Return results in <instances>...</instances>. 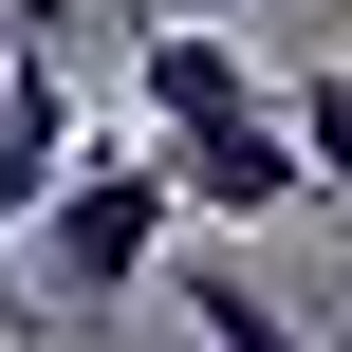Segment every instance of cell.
<instances>
[{
	"instance_id": "6da1fadb",
	"label": "cell",
	"mask_w": 352,
	"mask_h": 352,
	"mask_svg": "<svg viewBox=\"0 0 352 352\" xmlns=\"http://www.w3.org/2000/svg\"><path fill=\"white\" fill-rule=\"evenodd\" d=\"M130 148L167 167L186 223H297L316 204V167H297V130H278V93L241 74L223 19H148L130 37Z\"/></svg>"
},
{
	"instance_id": "7a4b0ae2",
	"label": "cell",
	"mask_w": 352,
	"mask_h": 352,
	"mask_svg": "<svg viewBox=\"0 0 352 352\" xmlns=\"http://www.w3.org/2000/svg\"><path fill=\"white\" fill-rule=\"evenodd\" d=\"M167 260H186V204L148 148H74L56 204L19 223V297H56V316H130V297H167Z\"/></svg>"
},
{
	"instance_id": "3957f363",
	"label": "cell",
	"mask_w": 352,
	"mask_h": 352,
	"mask_svg": "<svg viewBox=\"0 0 352 352\" xmlns=\"http://www.w3.org/2000/svg\"><path fill=\"white\" fill-rule=\"evenodd\" d=\"M167 297L204 316V352H334V334H316V316H278L260 278H223V241H204V260H167Z\"/></svg>"
},
{
	"instance_id": "277c9868",
	"label": "cell",
	"mask_w": 352,
	"mask_h": 352,
	"mask_svg": "<svg viewBox=\"0 0 352 352\" xmlns=\"http://www.w3.org/2000/svg\"><path fill=\"white\" fill-rule=\"evenodd\" d=\"M278 130H297V167H316V204H352V56L278 93Z\"/></svg>"
},
{
	"instance_id": "5b68a950",
	"label": "cell",
	"mask_w": 352,
	"mask_h": 352,
	"mask_svg": "<svg viewBox=\"0 0 352 352\" xmlns=\"http://www.w3.org/2000/svg\"><path fill=\"white\" fill-rule=\"evenodd\" d=\"M56 19H74V0H0V37H56Z\"/></svg>"
},
{
	"instance_id": "8992f818",
	"label": "cell",
	"mask_w": 352,
	"mask_h": 352,
	"mask_svg": "<svg viewBox=\"0 0 352 352\" xmlns=\"http://www.w3.org/2000/svg\"><path fill=\"white\" fill-rule=\"evenodd\" d=\"M167 19H241V0H167Z\"/></svg>"
}]
</instances>
